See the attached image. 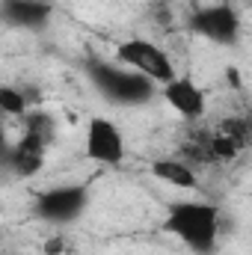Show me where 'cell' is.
<instances>
[{
	"instance_id": "8992f818",
	"label": "cell",
	"mask_w": 252,
	"mask_h": 255,
	"mask_svg": "<svg viewBox=\"0 0 252 255\" xmlns=\"http://www.w3.org/2000/svg\"><path fill=\"white\" fill-rule=\"evenodd\" d=\"M187 30L214 42V45H238L241 39V15L229 3L199 6L187 15Z\"/></svg>"
},
{
	"instance_id": "7c38bea8",
	"label": "cell",
	"mask_w": 252,
	"mask_h": 255,
	"mask_svg": "<svg viewBox=\"0 0 252 255\" xmlns=\"http://www.w3.org/2000/svg\"><path fill=\"white\" fill-rule=\"evenodd\" d=\"M30 110V95L18 86H6L0 83V116H15V119H24Z\"/></svg>"
},
{
	"instance_id": "ba28073f",
	"label": "cell",
	"mask_w": 252,
	"mask_h": 255,
	"mask_svg": "<svg viewBox=\"0 0 252 255\" xmlns=\"http://www.w3.org/2000/svg\"><path fill=\"white\" fill-rule=\"evenodd\" d=\"M250 139H252V125L247 116H229V119L217 122L208 130L214 163H232V160H238L250 148Z\"/></svg>"
},
{
	"instance_id": "4fadbf2b",
	"label": "cell",
	"mask_w": 252,
	"mask_h": 255,
	"mask_svg": "<svg viewBox=\"0 0 252 255\" xmlns=\"http://www.w3.org/2000/svg\"><path fill=\"white\" fill-rule=\"evenodd\" d=\"M226 77H229V83H232V86H238V89H241V86H244V80H241V71H238V68H235V65H232V68H229V71H226Z\"/></svg>"
},
{
	"instance_id": "5b68a950",
	"label": "cell",
	"mask_w": 252,
	"mask_h": 255,
	"mask_svg": "<svg viewBox=\"0 0 252 255\" xmlns=\"http://www.w3.org/2000/svg\"><path fill=\"white\" fill-rule=\"evenodd\" d=\"M86 208H89L86 184H57V187L36 193V202H33V214L51 226H65V223L80 220Z\"/></svg>"
},
{
	"instance_id": "30bf717a",
	"label": "cell",
	"mask_w": 252,
	"mask_h": 255,
	"mask_svg": "<svg viewBox=\"0 0 252 255\" xmlns=\"http://www.w3.org/2000/svg\"><path fill=\"white\" fill-rule=\"evenodd\" d=\"M54 3L51 0H0V24L9 30L39 33L51 24Z\"/></svg>"
},
{
	"instance_id": "9a60e30c",
	"label": "cell",
	"mask_w": 252,
	"mask_h": 255,
	"mask_svg": "<svg viewBox=\"0 0 252 255\" xmlns=\"http://www.w3.org/2000/svg\"><path fill=\"white\" fill-rule=\"evenodd\" d=\"M0 255H3V253H0Z\"/></svg>"
},
{
	"instance_id": "52a82bcc",
	"label": "cell",
	"mask_w": 252,
	"mask_h": 255,
	"mask_svg": "<svg viewBox=\"0 0 252 255\" xmlns=\"http://www.w3.org/2000/svg\"><path fill=\"white\" fill-rule=\"evenodd\" d=\"M83 154L92 163L101 166H119L125 160V136L119 125L107 116H92L86 122V136H83Z\"/></svg>"
},
{
	"instance_id": "3957f363",
	"label": "cell",
	"mask_w": 252,
	"mask_h": 255,
	"mask_svg": "<svg viewBox=\"0 0 252 255\" xmlns=\"http://www.w3.org/2000/svg\"><path fill=\"white\" fill-rule=\"evenodd\" d=\"M54 139V119L48 113H27L24 116V133L18 142L6 145L0 166L15 175V178H30L45 166L48 157V145Z\"/></svg>"
},
{
	"instance_id": "8fae6325",
	"label": "cell",
	"mask_w": 252,
	"mask_h": 255,
	"mask_svg": "<svg viewBox=\"0 0 252 255\" xmlns=\"http://www.w3.org/2000/svg\"><path fill=\"white\" fill-rule=\"evenodd\" d=\"M151 175L169 187H178V190H199V172L178 160V157H157L151 160Z\"/></svg>"
},
{
	"instance_id": "7a4b0ae2",
	"label": "cell",
	"mask_w": 252,
	"mask_h": 255,
	"mask_svg": "<svg viewBox=\"0 0 252 255\" xmlns=\"http://www.w3.org/2000/svg\"><path fill=\"white\" fill-rule=\"evenodd\" d=\"M83 71H86L92 89L116 107H142L151 98H157V83H151L148 77H142L119 63L92 57L83 63Z\"/></svg>"
},
{
	"instance_id": "6da1fadb",
	"label": "cell",
	"mask_w": 252,
	"mask_h": 255,
	"mask_svg": "<svg viewBox=\"0 0 252 255\" xmlns=\"http://www.w3.org/2000/svg\"><path fill=\"white\" fill-rule=\"evenodd\" d=\"M220 229H223L220 208L214 202H202V199L172 202L166 208V217H163V232H169L172 238L187 244L196 255L217 253Z\"/></svg>"
},
{
	"instance_id": "5bb4252c",
	"label": "cell",
	"mask_w": 252,
	"mask_h": 255,
	"mask_svg": "<svg viewBox=\"0 0 252 255\" xmlns=\"http://www.w3.org/2000/svg\"><path fill=\"white\" fill-rule=\"evenodd\" d=\"M6 145H9V139H6V128H3V116H0V157L6 151Z\"/></svg>"
},
{
	"instance_id": "277c9868",
	"label": "cell",
	"mask_w": 252,
	"mask_h": 255,
	"mask_svg": "<svg viewBox=\"0 0 252 255\" xmlns=\"http://www.w3.org/2000/svg\"><path fill=\"white\" fill-rule=\"evenodd\" d=\"M116 63L142 74V77H148L157 86H163L166 80L175 77V65L169 60V54L160 45H154L148 39H136V36L116 45Z\"/></svg>"
},
{
	"instance_id": "9c48e42d",
	"label": "cell",
	"mask_w": 252,
	"mask_h": 255,
	"mask_svg": "<svg viewBox=\"0 0 252 255\" xmlns=\"http://www.w3.org/2000/svg\"><path fill=\"white\" fill-rule=\"evenodd\" d=\"M157 95L187 122H199L205 116V104H208V95L205 89L187 77V74H175L172 80H166L163 86H157Z\"/></svg>"
}]
</instances>
